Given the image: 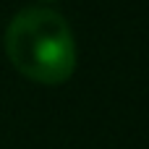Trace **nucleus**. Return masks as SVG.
Masks as SVG:
<instances>
[{
    "instance_id": "f257e3e1",
    "label": "nucleus",
    "mask_w": 149,
    "mask_h": 149,
    "mask_svg": "<svg viewBox=\"0 0 149 149\" xmlns=\"http://www.w3.org/2000/svg\"><path fill=\"white\" fill-rule=\"evenodd\" d=\"M10 65L37 84H63L76 71V42L68 21L50 8H24L5 29Z\"/></svg>"
}]
</instances>
